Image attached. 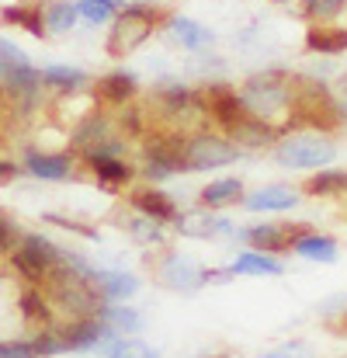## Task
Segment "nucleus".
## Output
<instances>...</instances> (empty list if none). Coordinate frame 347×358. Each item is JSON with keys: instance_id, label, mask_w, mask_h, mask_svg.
<instances>
[{"instance_id": "obj_1", "label": "nucleus", "mask_w": 347, "mask_h": 358, "mask_svg": "<svg viewBox=\"0 0 347 358\" xmlns=\"http://www.w3.org/2000/svg\"><path fill=\"white\" fill-rule=\"evenodd\" d=\"M153 17H156V10L146 7V3L125 7L118 14L112 35H108V56H128L132 49H139L149 38V31H153Z\"/></svg>"}, {"instance_id": "obj_2", "label": "nucleus", "mask_w": 347, "mask_h": 358, "mask_svg": "<svg viewBox=\"0 0 347 358\" xmlns=\"http://www.w3.org/2000/svg\"><path fill=\"white\" fill-rule=\"evenodd\" d=\"M281 167H295V171H309V167H327L337 157V146L327 136H292L274 150Z\"/></svg>"}, {"instance_id": "obj_3", "label": "nucleus", "mask_w": 347, "mask_h": 358, "mask_svg": "<svg viewBox=\"0 0 347 358\" xmlns=\"http://www.w3.org/2000/svg\"><path fill=\"white\" fill-rule=\"evenodd\" d=\"M63 261V250L42 234H24L17 250H14V268L28 278V282H42L49 278V271Z\"/></svg>"}, {"instance_id": "obj_4", "label": "nucleus", "mask_w": 347, "mask_h": 358, "mask_svg": "<svg viewBox=\"0 0 347 358\" xmlns=\"http://www.w3.org/2000/svg\"><path fill=\"white\" fill-rule=\"evenodd\" d=\"M239 157V146L232 139L223 136H212V132H202L195 139L184 143V167L188 171H212V167H226Z\"/></svg>"}, {"instance_id": "obj_5", "label": "nucleus", "mask_w": 347, "mask_h": 358, "mask_svg": "<svg viewBox=\"0 0 347 358\" xmlns=\"http://www.w3.org/2000/svg\"><path fill=\"white\" fill-rule=\"evenodd\" d=\"M285 77L281 73H267V77H250L246 80V91H243V101L250 112H257L260 119L274 108H285L292 101V84H281Z\"/></svg>"}, {"instance_id": "obj_6", "label": "nucleus", "mask_w": 347, "mask_h": 358, "mask_svg": "<svg viewBox=\"0 0 347 358\" xmlns=\"http://www.w3.org/2000/svg\"><path fill=\"white\" fill-rule=\"evenodd\" d=\"M288 105H295L299 122H309V125H320V129H330V125H337V122H341L337 105L330 101L327 87H320V84L299 87V91H295V101H288Z\"/></svg>"}, {"instance_id": "obj_7", "label": "nucleus", "mask_w": 347, "mask_h": 358, "mask_svg": "<svg viewBox=\"0 0 347 358\" xmlns=\"http://www.w3.org/2000/svg\"><path fill=\"white\" fill-rule=\"evenodd\" d=\"M156 275H160V282L167 289H177V292H195L202 282H209L205 271H202V264L191 261V257H184V254H163Z\"/></svg>"}, {"instance_id": "obj_8", "label": "nucleus", "mask_w": 347, "mask_h": 358, "mask_svg": "<svg viewBox=\"0 0 347 358\" xmlns=\"http://www.w3.org/2000/svg\"><path fill=\"white\" fill-rule=\"evenodd\" d=\"M302 234H306L302 227H253V230H243L239 237L246 240V243H253V250L281 254V250H288Z\"/></svg>"}, {"instance_id": "obj_9", "label": "nucleus", "mask_w": 347, "mask_h": 358, "mask_svg": "<svg viewBox=\"0 0 347 358\" xmlns=\"http://www.w3.org/2000/svg\"><path fill=\"white\" fill-rule=\"evenodd\" d=\"M205 98H209V112L223 122L226 129L250 115V108H246L243 94H236L232 87H219V84H216V87H209V91H205Z\"/></svg>"}, {"instance_id": "obj_10", "label": "nucleus", "mask_w": 347, "mask_h": 358, "mask_svg": "<svg viewBox=\"0 0 347 358\" xmlns=\"http://www.w3.org/2000/svg\"><path fill=\"white\" fill-rule=\"evenodd\" d=\"M132 206H135L142 216L156 220V223H174V220L181 216L177 206H174V199L163 195L160 188H135V192H132Z\"/></svg>"}, {"instance_id": "obj_11", "label": "nucleus", "mask_w": 347, "mask_h": 358, "mask_svg": "<svg viewBox=\"0 0 347 358\" xmlns=\"http://www.w3.org/2000/svg\"><path fill=\"white\" fill-rule=\"evenodd\" d=\"M230 139L236 146H250V150H257V146H267V143H274L278 139V129L271 125V122H264L260 115H246V119H239L236 125H230Z\"/></svg>"}, {"instance_id": "obj_12", "label": "nucleus", "mask_w": 347, "mask_h": 358, "mask_svg": "<svg viewBox=\"0 0 347 358\" xmlns=\"http://www.w3.org/2000/svg\"><path fill=\"white\" fill-rule=\"evenodd\" d=\"M295 202H299V195L285 185H271V188H260L243 199V206L250 213H285V209H295Z\"/></svg>"}, {"instance_id": "obj_13", "label": "nucleus", "mask_w": 347, "mask_h": 358, "mask_svg": "<svg viewBox=\"0 0 347 358\" xmlns=\"http://www.w3.org/2000/svg\"><path fill=\"white\" fill-rule=\"evenodd\" d=\"M24 167L35 174V178H42V181H63V178H70V157H63V153H28V160H24Z\"/></svg>"}, {"instance_id": "obj_14", "label": "nucleus", "mask_w": 347, "mask_h": 358, "mask_svg": "<svg viewBox=\"0 0 347 358\" xmlns=\"http://www.w3.org/2000/svg\"><path fill=\"white\" fill-rule=\"evenodd\" d=\"M177 230L184 237H198V240H212V237H226L232 234V227L219 216H177Z\"/></svg>"}, {"instance_id": "obj_15", "label": "nucleus", "mask_w": 347, "mask_h": 358, "mask_svg": "<svg viewBox=\"0 0 347 358\" xmlns=\"http://www.w3.org/2000/svg\"><path fill=\"white\" fill-rule=\"evenodd\" d=\"M87 167L94 171V178L98 181H105V185H125V181H132V167L125 164V160H118V157H108V153H94V157H87Z\"/></svg>"}, {"instance_id": "obj_16", "label": "nucleus", "mask_w": 347, "mask_h": 358, "mask_svg": "<svg viewBox=\"0 0 347 358\" xmlns=\"http://www.w3.org/2000/svg\"><path fill=\"white\" fill-rule=\"evenodd\" d=\"M292 250L306 261H323V264H334L337 261V240L323 237V234H302V237L292 243Z\"/></svg>"}, {"instance_id": "obj_17", "label": "nucleus", "mask_w": 347, "mask_h": 358, "mask_svg": "<svg viewBox=\"0 0 347 358\" xmlns=\"http://www.w3.org/2000/svg\"><path fill=\"white\" fill-rule=\"evenodd\" d=\"M230 275H281V261L264 250H243L230 264Z\"/></svg>"}, {"instance_id": "obj_18", "label": "nucleus", "mask_w": 347, "mask_h": 358, "mask_svg": "<svg viewBox=\"0 0 347 358\" xmlns=\"http://www.w3.org/2000/svg\"><path fill=\"white\" fill-rule=\"evenodd\" d=\"M94 285L98 292L105 296V303H115V299H125L139 289V282L125 271H94Z\"/></svg>"}, {"instance_id": "obj_19", "label": "nucleus", "mask_w": 347, "mask_h": 358, "mask_svg": "<svg viewBox=\"0 0 347 358\" xmlns=\"http://www.w3.org/2000/svg\"><path fill=\"white\" fill-rule=\"evenodd\" d=\"M306 45L320 56H337V52H347V31L344 28H309Z\"/></svg>"}, {"instance_id": "obj_20", "label": "nucleus", "mask_w": 347, "mask_h": 358, "mask_svg": "<svg viewBox=\"0 0 347 358\" xmlns=\"http://www.w3.org/2000/svg\"><path fill=\"white\" fill-rule=\"evenodd\" d=\"M243 195V185H239V178H223V181H212V185H205L202 188V206L205 209H219V206H230Z\"/></svg>"}, {"instance_id": "obj_21", "label": "nucleus", "mask_w": 347, "mask_h": 358, "mask_svg": "<svg viewBox=\"0 0 347 358\" xmlns=\"http://www.w3.org/2000/svg\"><path fill=\"white\" fill-rule=\"evenodd\" d=\"M98 94L112 105H125L135 94V77L132 73H108V77L98 80Z\"/></svg>"}, {"instance_id": "obj_22", "label": "nucleus", "mask_w": 347, "mask_h": 358, "mask_svg": "<svg viewBox=\"0 0 347 358\" xmlns=\"http://www.w3.org/2000/svg\"><path fill=\"white\" fill-rule=\"evenodd\" d=\"M306 192L309 195H323V199H334V195H347V171H320L306 181Z\"/></svg>"}, {"instance_id": "obj_23", "label": "nucleus", "mask_w": 347, "mask_h": 358, "mask_svg": "<svg viewBox=\"0 0 347 358\" xmlns=\"http://www.w3.org/2000/svg\"><path fill=\"white\" fill-rule=\"evenodd\" d=\"M98 320H105L115 334H121V331L135 334V331L142 327V317H139L135 310H128V306H101V310H98Z\"/></svg>"}, {"instance_id": "obj_24", "label": "nucleus", "mask_w": 347, "mask_h": 358, "mask_svg": "<svg viewBox=\"0 0 347 358\" xmlns=\"http://www.w3.org/2000/svg\"><path fill=\"white\" fill-rule=\"evenodd\" d=\"M42 84L59 87V91H77L87 84V73L77 66H49V70H42Z\"/></svg>"}, {"instance_id": "obj_25", "label": "nucleus", "mask_w": 347, "mask_h": 358, "mask_svg": "<svg viewBox=\"0 0 347 358\" xmlns=\"http://www.w3.org/2000/svg\"><path fill=\"white\" fill-rule=\"evenodd\" d=\"M7 24H21L24 31H31V35H42L45 28H42V21H45V14L38 10V7H3V14H0Z\"/></svg>"}, {"instance_id": "obj_26", "label": "nucleus", "mask_w": 347, "mask_h": 358, "mask_svg": "<svg viewBox=\"0 0 347 358\" xmlns=\"http://www.w3.org/2000/svg\"><path fill=\"white\" fill-rule=\"evenodd\" d=\"M170 28H174V35L184 42V45H191V49H198V45H205L212 35H209V28H202V24H195V21H188V17H177V21H170Z\"/></svg>"}, {"instance_id": "obj_27", "label": "nucleus", "mask_w": 347, "mask_h": 358, "mask_svg": "<svg viewBox=\"0 0 347 358\" xmlns=\"http://www.w3.org/2000/svg\"><path fill=\"white\" fill-rule=\"evenodd\" d=\"M73 21H77V7L73 3H52L45 10V28H52V31H70Z\"/></svg>"}, {"instance_id": "obj_28", "label": "nucleus", "mask_w": 347, "mask_h": 358, "mask_svg": "<svg viewBox=\"0 0 347 358\" xmlns=\"http://www.w3.org/2000/svg\"><path fill=\"white\" fill-rule=\"evenodd\" d=\"M108 358H160L149 345H142V341H112L108 345V352H105Z\"/></svg>"}, {"instance_id": "obj_29", "label": "nucleus", "mask_w": 347, "mask_h": 358, "mask_svg": "<svg viewBox=\"0 0 347 358\" xmlns=\"http://www.w3.org/2000/svg\"><path fill=\"white\" fill-rule=\"evenodd\" d=\"M21 313L28 320H49V303L35 292V289H24L21 292Z\"/></svg>"}, {"instance_id": "obj_30", "label": "nucleus", "mask_w": 347, "mask_h": 358, "mask_svg": "<svg viewBox=\"0 0 347 358\" xmlns=\"http://www.w3.org/2000/svg\"><path fill=\"white\" fill-rule=\"evenodd\" d=\"M128 230H132V237L142 240V243H163V230H160V227H156V220H149V216L132 220V223H128Z\"/></svg>"}, {"instance_id": "obj_31", "label": "nucleus", "mask_w": 347, "mask_h": 358, "mask_svg": "<svg viewBox=\"0 0 347 358\" xmlns=\"http://www.w3.org/2000/svg\"><path fill=\"white\" fill-rule=\"evenodd\" d=\"M87 21H105V17H112V10H115V0H80V7H77Z\"/></svg>"}, {"instance_id": "obj_32", "label": "nucleus", "mask_w": 347, "mask_h": 358, "mask_svg": "<svg viewBox=\"0 0 347 358\" xmlns=\"http://www.w3.org/2000/svg\"><path fill=\"white\" fill-rule=\"evenodd\" d=\"M31 345H35L38 355H59V352H66L63 338H56V334H42V338H35Z\"/></svg>"}, {"instance_id": "obj_33", "label": "nucleus", "mask_w": 347, "mask_h": 358, "mask_svg": "<svg viewBox=\"0 0 347 358\" xmlns=\"http://www.w3.org/2000/svg\"><path fill=\"white\" fill-rule=\"evenodd\" d=\"M306 7H309V14H316V17H334V14L344 7V0H309Z\"/></svg>"}, {"instance_id": "obj_34", "label": "nucleus", "mask_w": 347, "mask_h": 358, "mask_svg": "<svg viewBox=\"0 0 347 358\" xmlns=\"http://www.w3.org/2000/svg\"><path fill=\"white\" fill-rule=\"evenodd\" d=\"M14 240H17V230H14V223L0 213V250H17L14 247Z\"/></svg>"}, {"instance_id": "obj_35", "label": "nucleus", "mask_w": 347, "mask_h": 358, "mask_svg": "<svg viewBox=\"0 0 347 358\" xmlns=\"http://www.w3.org/2000/svg\"><path fill=\"white\" fill-rule=\"evenodd\" d=\"M45 223H56V227H66V230H77L80 237H98V230H91V227H80V223H73V220H63V216H45Z\"/></svg>"}, {"instance_id": "obj_36", "label": "nucleus", "mask_w": 347, "mask_h": 358, "mask_svg": "<svg viewBox=\"0 0 347 358\" xmlns=\"http://www.w3.org/2000/svg\"><path fill=\"white\" fill-rule=\"evenodd\" d=\"M17 171H21V167H14V164H3V160H0V185L14 181V178H17Z\"/></svg>"}, {"instance_id": "obj_37", "label": "nucleus", "mask_w": 347, "mask_h": 358, "mask_svg": "<svg viewBox=\"0 0 347 358\" xmlns=\"http://www.w3.org/2000/svg\"><path fill=\"white\" fill-rule=\"evenodd\" d=\"M260 358H299V348H278V352H267Z\"/></svg>"}, {"instance_id": "obj_38", "label": "nucleus", "mask_w": 347, "mask_h": 358, "mask_svg": "<svg viewBox=\"0 0 347 358\" xmlns=\"http://www.w3.org/2000/svg\"><path fill=\"white\" fill-rule=\"evenodd\" d=\"M344 94H347V77H344Z\"/></svg>"}]
</instances>
